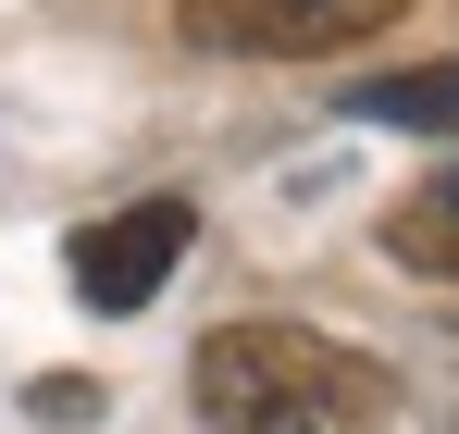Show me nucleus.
Returning <instances> with one entry per match:
<instances>
[{
    "label": "nucleus",
    "mask_w": 459,
    "mask_h": 434,
    "mask_svg": "<svg viewBox=\"0 0 459 434\" xmlns=\"http://www.w3.org/2000/svg\"><path fill=\"white\" fill-rule=\"evenodd\" d=\"M410 0H174L186 50H224V63H299V50H348L385 38Z\"/></svg>",
    "instance_id": "nucleus-2"
},
{
    "label": "nucleus",
    "mask_w": 459,
    "mask_h": 434,
    "mask_svg": "<svg viewBox=\"0 0 459 434\" xmlns=\"http://www.w3.org/2000/svg\"><path fill=\"white\" fill-rule=\"evenodd\" d=\"M186 397H199L212 434H373L397 410L385 360L310 335V323H224V335H199Z\"/></svg>",
    "instance_id": "nucleus-1"
},
{
    "label": "nucleus",
    "mask_w": 459,
    "mask_h": 434,
    "mask_svg": "<svg viewBox=\"0 0 459 434\" xmlns=\"http://www.w3.org/2000/svg\"><path fill=\"white\" fill-rule=\"evenodd\" d=\"M25 410H38V422H100V385H87V372H38Z\"/></svg>",
    "instance_id": "nucleus-6"
},
{
    "label": "nucleus",
    "mask_w": 459,
    "mask_h": 434,
    "mask_svg": "<svg viewBox=\"0 0 459 434\" xmlns=\"http://www.w3.org/2000/svg\"><path fill=\"white\" fill-rule=\"evenodd\" d=\"M360 125H410V137H459V63H410V74H360L348 87Z\"/></svg>",
    "instance_id": "nucleus-5"
},
{
    "label": "nucleus",
    "mask_w": 459,
    "mask_h": 434,
    "mask_svg": "<svg viewBox=\"0 0 459 434\" xmlns=\"http://www.w3.org/2000/svg\"><path fill=\"white\" fill-rule=\"evenodd\" d=\"M186 236H199L186 199H137V212L87 223V236H75V298H87V310H150L161 273L186 261Z\"/></svg>",
    "instance_id": "nucleus-3"
},
{
    "label": "nucleus",
    "mask_w": 459,
    "mask_h": 434,
    "mask_svg": "<svg viewBox=\"0 0 459 434\" xmlns=\"http://www.w3.org/2000/svg\"><path fill=\"white\" fill-rule=\"evenodd\" d=\"M385 248H397V273H422V286H459V161L385 212Z\"/></svg>",
    "instance_id": "nucleus-4"
}]
</instances>
